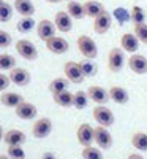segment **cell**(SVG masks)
Here are the masks:
<instances>
[{
    "label": "cell",
    "mask_w": 147,
    "mask_h": 159,
    "mask_svg": "<svg viewBox=\"0 0 147 159\" xmlns=\"http://www.w3.org/2000/svg\"><path fill=\"white\" fill-rule=\"evenodd\" d=\"M76 45H78L79 52H81L86 59H92V61H93V59L98 56V46H97L95 42H93V38H90L89 35L78 37Z\"/></svg>",
    "instance_id": "6da1fadb"
},
{
    "label": "cell",
    "mask_w": 147,
    "mask_h": 159,
    "mask_svg": "<svg viewBox=\"0 0 147 159\" xmlns=\"http://www.w3.org/2000/svg\"><path fill=\"white\" fill-rule=\"evenodd\" d=\"M93 119L98 123V126H103V127H109L116 121L112 110L108 108L106 105H97L93 108Z\"/></svg>",
    "instance_id": "7a4b0ae2"
},
{
    "label": "cell",
    "mask_w": 147,
    "mask_h": 159,
    "mask_svg": "<svg viewBox=\"0 0 147 159\" xmlns=\"http://www.w3.org/2000/svg\"><path fill=\"white\" fill-rule=\"evenodd\" d=\"M125 65V51L122 48H112L108 56V69L112 73H119Z\"/></svg>",
    "instance_id": "3957f363"
},
{
    "label": "cell",
    "mask_w": 147,
    "mask_h": 159,
    "mask_svg": "<svg viewBox=\"0 0 147 159\" xmlns=\"http://www.w3.org/2000/svg\"><path fill=\"white\" fill-rule=\"evenodd\" d=\"M93 142L97 143V147L100 150H109L112 147V135L108 130V127H93Z\"/></svg>",
    "instance_id": "277c9868"
},
{
    "label": "cell",
    "mask_w": 147,
    "mask_h": 159,
    "mask_svg": "<svg viewBox=\"0 0 147 159\" xmlns=\"http://www.w3.org/2000/svg\"><path fill=\"white\" fill-rule=\"evenodd\" d=\"M16 51H18V54L25 61H35L38 57L36 46L30 42V40H25V38L16 42Z\"/></svg>",
    "instance_id": "5b68a950"
},
{
    "label": "cell",
    "mask_w": 147,
    "mask_h": 159,
    "mask_svg": "<svg viewBox=\"0 0 147 159\" xmlns=\"http://www.w3.org/2000/svg\"><path fill=\"white\" fill-rule=\"evenodd\" d=\"M63 73H65V78L68 80L70 83H73V84H79V83H82L84 80H86V76H84L82 72H81L79 64H78V62H73V61L65 62V65H63Z\"/></svg>",
    "instance_id": "8992f818"
},
{
    "label": "cell",
    "mask_w": 147,
    "mask_h": 159,
    "mask_svg": "<svg viewBox=\"0 0 147 159\" xmlns=\"http://www.w3.org/2000/svg\"><path fill=\"white\" fill-rule=\"evenodd\" d=\"M52 132V121L49 118H40L32 127V135L35 139H46Z\"/></svg>",
    "instance_id": "52a82bcc"
},
{
    "label": "cell",
    "mask_w": 147,
    "mask_h": 159,
    "mask_svg": "<svg viewBox=\"0 0 147 159\" xmlns=\"http://www.w3.org/2000/svg\"><path fill=\"white\" fill-rule=\"evenodd\" d=\"M112 15L109 11H103L100 16H97L95 19H93V30H95L97 34H100V35H103V34H106L109 29H111V25H112Z\"/></svg>",
    "instance_id": "ba28073f"
},
{
    "label": "cell",
    "mask_w": 147,
    "mask_h": 159,
    "mask_svg": "<svg viewBox=\"0 0 147 159\" xmlns=\"http://www.w3.org/2000/svg\"><path fill=\"white\" fill-rule=\"evenodd\" d=\"M44 43H46V48L52 52V54H65V52L70 49L68 42H66L63 37H57V35L51 37Z\"/></svg>",
    "instance_id": "9c48e42d"
},
{
    "label": "cell",
    "mask_w": 147,
    "mask_h": 159,
    "mask_svg": "<svg viewBox=\"0 0 147 159\" xmlns=\"http://www.w3.org/2000/svg\"><path fill=\"white\" fill-rule=\"evenodd\" d=\"M87 96H89L90 100H93L97 105H106V103L111 100V99H109V92L106 91L104 88L98 86V84L90 86V88L87 89Z\"/></svg>",
    "instance_id": "30bf717a"
},
{
    "label": "cell",
    "mask_w": 147,
    "mask_h": 159,
    "mask_svg": "<svg viewBox=\"0 0 147 159\" xmlns=\"http://www.w3.org/2000/svg\"><path fill=\"white\" fill-rule=\"evenodd\" d=\"M128 67H130V70L133 73H136V75L147 73V57L135 52V54H131L128 57Z\"/></svg>",
    "instance_id": "8fae6325"
},
{
    "label": "cell",
    "mask_w": 147,
    "mask_h": 159,
    "mask_svg": "<svg viewBox=\"0 0 147 159\" xmlns=\"http://www.w3.org/2000/svg\"><path fill=\"white\" fill-rule=\"evenodd\" d=\"M76 139H78V142H79L81 147H84V148L90 147V145L93 143V127L90 124H87V123L81 124L78 127V130H76Z\"/></svg>",
    "instance_id": "7c38bea8"
},
{
    "label": "cell",
    "mask_w": 147,
    "mask_h": 159,
    "mask_svg": "<svg viewBox=\"0 0 147 159\" xmlns=\"http://www.w3.org/2000/svg\"><path fill=\"white\" fill-rule=\"evenodd\" d=\"M10 81L16 86H27L30 83V73L29 70H25L22 67H15L13 70H10Z\"/></svg>",
    "instance_id": "4fadbf2b"
},
{
    "label": "cell",
    "mask_w": 147,
    "mask_h": 159,
    "mask_svg": "<svg viewBox=\"0 0 147 159\" xmlns=\"http://www.w3.org/2000/svg\"><path fill=\"white\" fill-rule=\"evenodd\" d=\"M15 111H16V116L24 119V121H30V119L36 118V115H38V110H36L35 105L30 103V102H25V100L18 105L15 108Z\"/></svg>",
    "instance_id": "5bb4252c"
},
{
    "label": "cell",
    "mask_w": 147,
    "mask_h": 159,
    "mask_svg": "<svg viewBox=\"0 0 147 159\" xmlns=\"http://www.w3.org/2000/svg\"><path fill=\"white\" fill-rule=\"evenodd\" d=\"M139 45L141 42L138 40V37L135 34L131 32H127L122 35V38H120V48H122L124 51L130 52V54H135V52L139 49Z\"/></svg>",
    "instance_id": "9a60e30c"
},
{
    "label": "cell",
    "mask_w": 147,
    "mask_h": 159,
    "mask_svg": "<svg viewBox=\"0 0 147 159\" xmlns=\"http://www.w3.org/2000/svg\"><path fill=\"white\" fill-rule=\"evenodd\" d=\"M36 34H38V38L46 42V40L56 35V24L49 19H41L36 24Z\"/></svg>",
    "instance_id": "2e32d148"
},
{
    "label": "cell",
    "mask_w": 147,
    "mask_h": 159,
    "mask_svg": "<svg viewBox=\"0 0 147 159\" xmlns=\"http://www.w3.org/2000/svg\"><path fill=\"white\" fill-rule=\"evenodd\" d=\"M54 24H56V29L59 32L66 34V32H70L73 29V18L66 11H59V13H56Z\"/></svg>",
    "instance_id": "e0dca14e"
},
{
    "label": "cell",
    "mask_w": 147,
    "mask_h": 159,
    "mask_svg": "<svg viewBox=\"0 0 147 159\" xmlns=\"http://www.w3.org/2000/svg\"><path fill=\"white\" fill-rule=\"evenodd\" d=\"M3 140H5V143L8 145V147H18V145L22 147V145L25 143V140H27V137H25V134L19 129H10L8 132H5Z\"/></svg>",
    "instance_id": "ac0fdd59"
},
{
    "label": "cell",
    "mask_w": 147,
    "mask_h": 159,
    "mask_svg": "<svg viewBox=\"0 0 147 159\" xmlns=\"http://www.w3.org/2000/svg\"><path fill=\"white\" fill-rule=\"evenodd\" d=\"M108 92H109V99L112 102H116L117 105H125L130 100L128 91L125 88H122V86H111Z\"/></svg>",
    "instance_id": "d6986e66"
},
{
    "label": "cell",
    "mask_w": 147,
    "mask_h": 159,
    "mask_svg": "<svg viewBox=\"0 0 147 159\" xmlns=\"http://www.w3.org/2000/svg\"><path fill=\"white\" fill-rule=\"evenodd\" d=\"M22 102H24V97L21 94H18V92H6L5 91L3 94L0 96V103L6 108H16Z\"/></svg>",
    "instance_id": "ffe728a7"
},
{
    "label": "cell",
    "mask_w": 147,
    "mask_h": 159,
    "mask_svg": "<svg viewBox=\"0 0 147 159\" xmlns=\"http://www.w3.org/2000/svg\"><path fill=\"white\" fill-rule=\"evenodd\" d=\"M13 8H15L22 18H27V16H33L35 15V5H33L32 0H15Z\"/></svg>",
    "instance_id": "44dd1931"
},
{
    "label": "cell",
    "mask_w": 147,
    "mask_h": 159,
    "mask_svg": "<svg viewBox=\"0 0 147 159\" xmlns=\"http://www.w3.org/2000/svg\"><path fill=\"white\" fill-rule=\"evenodd\" d=\"M104 10H106V8L103 7L101 2H98V0H87V2L84 3L86 16H87V18H92V19H95L97 16H100Z\"/></svg>",
    "instance_id": "7402d4cb"
},
{
    "label": "cell",
    "mask_w": 147,
    "mask_h": 159,
    "mask_svg": "<svg viewBox=\"0 0 147 159\" xmlns=\"http://www.w3.org/2000/svg\"><path fill=\"white\" fill-rule=\"evenodd\" d=\"M66 13L73 18V19H82L86 16V11H84V3H79V2H68L66 5Z\"/></svg>",
    "instance_id": "603a6c76"
},
{
    "label": "cell",
    "mask_w": 147,
    "mask_h": 159,
    "mask_svg": "<svg viewBox=\"0 0 147 159\" xmlns=\"http://www.w3.org/2000/svg\"><path fill=\"white\" fill-rule=\"evenodd\" d=\"M52 99H54V102L59 105V107H63V108L73 107V94L70 91H63V92H59V94H52Z\"/></svg>",
    "instance_id": "cb8c5ba5"
},
{
    "label": "cell",
    "mask_w": 147,
    "mask_h": 159,
    "mask_svg": "<svg viewBox=\"0 0 147 159\" xmlns=\"http://www.w3.org/2000/svg\"><path fill=\"white\" fill-rule=\"evenodd\" d=\"M79 64V67H81V72L86 78H92V76H95L98 73V65L93 62L92 59H84L81 62H78Z\"/></svg>",
    "instance_id": "d4e9b609"
},
{
    "label": "cell",
    "mask_w": 147,
    "mask_h": 159,
    "mask_svg": "<svg viewBox=\"0 0 147 159\" xmlns=\"http://www.w3.org/2000/svg\"><path fill=\"white\" fill-rule=\"evenodd\" d=\"M147 19V13L142 7L139 5H133L131 10H130V21L133 22V25H136V24H142L145 22Z\"/></svg>",
    "instance_id": "484cf974"
},
{
    "label": "cell",
    "mask_w": 147,
    "mask_h": 159,
    "mask_svg": "<svg viewBox=\"0 0 147 159\" xmlns=\"http://www.w3.org/2000/svg\"><path fill=\"white\" fill-rule=\"evenodd\" d=\"M68 80L66 78H54L52 81L49 83L48 89L51 94H59V92H63V91H68Z\"/></svg>",
    "instance_id": "4316f807"
},
{
    "label": "cell",
    "mask_w": 147,
    "mask_h": 159,
    "mask_svg": "<svg viewBox=\"0 0 147 159\" xmlns=\"http://www.w3.org/2000/svg\"><path fill=\"white\" fill-rule=\"evenodd\" d=\"M89 96L86 91H76L73 94V107L78 110H84L87 105H89Z\"/></svg>",
    "instance_id": "83f0119b"
},
{
    "label": "cell",
    "mask_w": 147,
    "mask_h": 159,
    "mask_svg": "<svg viewBox=\"0 0 147 159\" xmlns=\"http://www.w3.org/2000/svg\"><path fill=\"white\" fill-rule=\"evenodd\" d=\"M131 145L138 151H147V134L145 132H136V134H133Z\"/></svg>",
    "instance_id": "f1b7e54d"
},
{
    "label": "cell",
    "mask_w": 147,
    "mask_h": 159,
    "mask_svg": "<svg viewBox=\"0 0 147 159\" xmlns=\"http://www.w3.org/2000/svg\"><path fill=\"white\" fill-rule=\"evenodd\" d=\"M35 25H36L35 19H33L32 16H27V18H22V19L18 22L16 29H18V32H21V34H27V32H30V30L35 27Z\"/></svg>",
    "instance_id": "f546056e"
},
{
    "label": "cell",
    "mask_w": 147,
    "mask_h": 159,
    "mask_svg": "<svg viewBox=\"0 0 147 159\" xmlns=\"http://www.w3.org/2000/svg\"><path fill=\"white\" fill-rule=\"evenodd\" d=\"M16 67V59L11 54H0V70H13Z\"/></svg>",
    "instance_id": "4dcf8cb0"
},
{
    "label": "cell",
    "mask_w": 147,
    "mask_h": 159,
    "mask_svg": "<svg viewBox=\"0 0 147 159\" xmlns=\"http://www.w3.org/2000/svg\"><path fill=\"white\" fill-rule=\"evenodd\" d=\"M82 159H103V153H101V150L97 147H86L84 150H82Z\"/></svg>",
    "instance_id": "1f68e13d"
},
{
    "label": "cell",
    "mask_w": 147,
    "mask_h": 159,
    "mask_svg": "<svg viewBox=\"0 0 147 159\" xmlns=\"http://www.w3.org/2000/svg\"><path fill=\"white\" fill-rule=\"evenodd\" d=\"M13 11H15L13 5L3 2L2 5H0V22H8L13 18Z\"/></svg>",
    "instance_id": "d6a6232c"
},
{
    "label": "cell",
    "mask_w": 147,
    "mask_h": 159,
    "mask_svg": "<svg viewBox=\"0 0 147 159\" xmlns=\"http://www.w3.org/2000/svg\"><path fill=\"white\" fill-rule=\"evenodd\" d=\"M133 34L138 37V40H139L142 45H147V22L136 24L135 29H133Z\"/></svg>",
    "instance_id": "836d02e7"
},
{
    "label": "cell",
    "mask_w": 147,
    "mask_h": 159,
    "mask_svg": "<svg viewBox=\"0 0 147 159\" xmlns=\"http://www.w3.org/2000/svg\"><path fill=\"white\" fill-rule=\"evenodd\" d=\"M112 18H114V19H117L120 25H124L127 21H130V11H127V10H125V8H122V7H119V8H116V10H114Z\"/></svg>",
    "instance_id": "e575fe53"
},
{
    "label": "cell",
    "mask_w": 147,
    "mask_h": 159,
    "mask_svg": "<svg viewBox=\"0 0 147 159\" xmlns=\"http://www.w3.org/2000/svg\"><path fill=\"white\" fill-rule=\"evenodd\" d=\"M8 157L11 159H24L25 157V151L22 150V147H8Z\"/></svg>",
    "instance_id": "d590c367"
},
{
    "label": "cell",
    "mask_w": 147,
    "mask_h": 159,
    "mask_svg": "<svg viewBox=\"0 0 147 159\" xmlns=\"http://www.w3.org/2000/svg\"><path fill=\"white\" fill-rule=\"evenodd\" d=\"M11 43H13V37L5 30H0V48L5 49V48L11 46Z\"/></svg>",
    "instance_id": "8d00e7d4"
},
{
    "label": "cell",
    "mask_w": 147,
    "mask_h": 159,
    "mask_svg": "<svg viewBox=\"0 0 147 159\" xmlns=\"http://www.w3.org/2000/svg\"><path fill=\"white\" fill-rule=\"evenodd\" d=\"M10 76L5 75V73H0V92H5L6 88L10 86Z\"/></svg>",
    "instance_id": "74e56055"
},
{
    "label": "cell",
    "mask_w": 147,
    "mask_h": 159,
    "mask_svg": "<svg viewBox=\"0 0 147 159\" xmlns=\"http://www.w3.org/2000/svg\"><path fill=\"white\" fill-rule=\"evenodd\" d=\"M41 159H57V156L52 153V151H46V153H43Z\"/></svg>",
    "instance_id": "f35d334b"
},
{
    "label": "cell",
    "mask_w": 147,
    "mask_h": 159,
    "mask_svg": "<svg viewBox=\"0 0 147 159\" xmlns=\"http://www.w3.org/2000/svg\"><path fill=\"white\" fill-rule=\"evenodd\" d=\"M127 159H144V157H142L141 154H138V153H133V154H130Z\"/></svg>",
    "instance_id": "ab89813d"
},
{
    "label": "cell",
    "mask_w": 147,
    "mask_h": 159,
    "mask_svg": "<svg viewBox=\"0 0 147 159\" xmlns=\"http://www.w3.org/2000/svg\"><path fill=\"white\" fill-rule=\"evenodd\" d=\"M3 135H5V132H3V127H2V126H0V142H2V140H3Z\"/></svg>",
    "instance_id": "60d3db41"
},
{
    "label": "cell",
    "mask_w": 147,
    "mask_h": 159,
    "mask_svg": "<svg viewBox=\"0 0 147 159\" xmlns=\"http://www.w3.org/2000/svg\"><path fill=\"white\" fill-rule=\"evenodd\" d=\"M46 2H48V3H60L62 0H46Z\"/></svg>",
    "instance_id": "b9f144b4"
},
{
    "label": "cell",
    "mask_w": 147,
    "mask_h": 159,
    "mask_svg": "<svg viewBox=\"0 0 147 159\" xmlns=\"http://www.w3.org/2000/svg\"><path fill=\"white\" fill-rule=\"evenodd\" d=\"M0 159H10L8 156H5V154H0Z\"/></svg>",
    "instance_id": "7bdbcfd3"
},
{
    "label": "cell",
    "mask_w": 147,
    "mask_h": 159,
    "mask_svg": "<svg viewBox=\"0 0 147 159\" xmlns=\"http://www.w3.org/2000/svg\"><path fill=\"white\" fill-rule=\"evenodd\" d=\"M3 2H5V0H0V5H2V3H3Z\"/></svg>",
    "instance_id": "ee69618b"
},
{
    "label": "cell",
    "mask_w": 147,
    "mask_h": 159,
    "mask_svg": "<svg viewBox=\"0 0 147 159\" xmlns=\"http://www.w3.org/2000/svg\"><path fill=\"white\" fill-rule=\"evenodd\" d=\"M68 2H71V0H68Z\"/></svg>",
    "instance_id": "f6af8a7d"
},
{
    "label": "cell",
    "mask_w": 147,
    "mask_h": 159,
    "mask_svg": "<svg viewBox=\"0 0 147 159\" xmlns=\"http://www.w3.org/2000/svg\"><path fill=\"white\" fill-rule=\"evenodd\" d=\"M24 159H25V157H24Z\"/></svg>",
    "instance_id": "bcb514c9"
}]
</instances>
